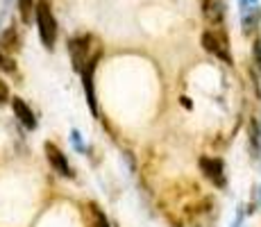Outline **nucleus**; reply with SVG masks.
Masks as SVG:
<instances>
[{"instance_id":"f257e3e1","label":"nucleus","mask_w":261,"mask_h":227,"mask_svg":"<svg viewBox=\"0 0 261 227\" xmlns=\"http://www.w3.org/2000/svg\"><path fill=\"white\" fill-rule=\"evenodd\" d=\"M37 28H39V37L46 48H53L57 41V21L55 14L50 9V0H37Z\"/></svg>"},{"instance_id":"f03ea898","label":"nucleus","mask_w":261,"mask_h":227,"mask_svg":"<svg viewBox=\"0 0 261 227\" xmlns=\"http://www.w3.org/2000/svg\"><path fill=\"white\" fill-rule=\"evenodd\" d=\"M91 41L93 39L89 37V34H82V37H73L68 39V55H71V62H73V68L77 70V73H82L84 68H87V64L91 62L93 57H98L100 53H93L91 55Z\"/></svg>"},{"instance_id":"7ed1b4c3","label":"nucleus","mask_w":261,"mask_h":227,"mask_svg":"<svg viewBox=\"0 0 261 227\" xmlns=\"http://www.w3.org/2000/svg\"><path fill=\"white\" fill-rule=\"evenodd\" d=\"M202 45L214 57L223 59L225 64H232V55H229V45H227L225 32H220V30H207V32L202 34Z\"/></svg>"},{"instance_id":"20e7f679","label":"nucleus","mask_w":261,"mask_h":227,"mask_svg":"<svg viewBox=\"0 0 261 227\" xmlns=\"http://www.w3.org/2000/svg\"><path fill=\"white\" fill-rule=\"evenodd\" d=\"M100 55L93 57L91 62L87 64V68L82 70V82H84V93H87V103L91 107L93 114H98V105H95V91H93V73H95V64H98Z\"/></svg>"},{"instance_id":"39448f33","label":"nucleus","mask_w":261,"mask_h":227,"mask_svg":"<svg viewBox=\"0 0 261 227\" xmlns=\"http://www.w3.org/2000/svg\"><path fill=\"white\" fill-rule=\"evenodd\" d=\"M46 157L59 175H64V178H71L73 175V170H71V166H68L66 157H64V153L55 143H46Z\"/></svg>"},{"instance_id":"423d86ee","label":"nucleus","mask_w":261,"mask_h":227,"mask_svg":"<svg viewBox=\"0 0 261 227\" xmlns=\"http://www.w3.org/2000/svg\"><path fill=\"white\" fill-rule=\"evenodd\" d=\"M200 168L204 170V175H207V178L212 180L216 186H225L223 161H220V159H212V157H204V159H200Z\"/></svg>"},{"instance_id":"0eeeda50","label":"nucleus","mask_w":261,"mask_h":227,"mask_svg":"<svg viewBox=\"0 0 261 227\" xmlns=\"http://www.w3.org/2000/svg\"><path fill=\"white\" fill-rule=\"evenodd\" d=\"M12 109H14V114H16V118L21 120V123H23L28 130H34V128H37V118H34L32 109H30L21 98H14V100H12Z\"/></svg>"},{"instance_id":"6e6552de","label":"nucleus","mask_w":261,"mask_h":227,"mask_svg":"<svg viewBox=\"0 0 261 227\" xmlns=\"http://www.w3.org/2000/svg\"><path fill=\"white\" fill-rule=\"evenodd\" d=\"M84 218H87L89 227H109L105 211L100 209L95 203H87V205H84Z\"/></svg>"},{"instance_id":"1a4fd4ad","label":"nucleus","mask_w":261,"mask_h":227,"mask_svg":"<svg viewBox=\"0 0 261 227\" xmlns=\"http://www.w3.org/2000/svg\"><path fill=\"white\" fill-rule=\"evenodd\" d=\"M202 14L212 25H220L223 23V14H225L223 12V3H220V0H204Z\"/></svg>"},{"instance_id":"9d476101","label":"nucleus","mask_w":261,"mask_h":227,"mask_svg":"<svg viewBox=\"0 0 261 227\" xmlns=\"http://www.w3.org/2000/svg\"><path fill=\"white\" fill-rule=\"evenodd\" d=\"M21 48V37H18L16 28H7L3 34H0V50L3 53H16Z\"/></svg>"},{"instance_id":"9b49d317","label":"nucleus","mask_w":261,"mask_h":227,"mask_svg":"<svg viewBox=\"0 0 261 227\" xmlns=\"http://www.w3.org/2000/svg\"><path fill=\"white\" fill-rule=\"evenodd\" d=\"M18 14L25 25L32 23V16H37V3L34 0H18Z\"/></svg>"},{"instance_id":"f8f14e48","label":"nucleus","mask_w":261,"mask_h":227,"mask_svg":"<svg viewBox=\"0 0 261 227\" xmlns=\"http://www.w3.org/2000/svg\"><path fill=\"white\" fill-rule=\"evenodd\" d=\"M257 21H259V9L254 7V9H245V14H243V25H245V32H250V30L257 25Z\"/></svg>"},{"instance_id":"ddd939ff","label":"nucleus","mask_w":261,"mask_h":227,"mask_svg":"<svg viewBox=\"0 0 261 227\" xmlns=\"http://www.w3.org/2000/svg\"><path fill=\"white\" fill-rule=\"evenodd\" d=\"M0 68L7 70V73H16V64H14V59L9 57L7 53H3V50H0Z\"/></svg>"},{"instance_id":"4468645a","label":"nucleus","mask_w":261,"mask_h":227,"mask_svg":"<svg viewBox=\"0 0 261 227\" xmlns=\"http://www.w3.org/2000/svg\"><path fill=\"white\" fill-rule=\"evenodd\" d=\"M250 143H252V150L254 155H259V130H257V123H250Z\"/></svg>"},{"instance_id":"2eb2a0df","label":"nucleus","mask_w":261,"mask_h":227,"mask_svg":"<svg viewBox=\"0 0 261 227\" xmlns=\"http://www.w3.org/2000/svg\"><path fill=\"white\" fill-rule=\"evenodd\" d=\"M252 59H254V66L261 73V39H254L252 43Z\"/></svg>"},{"instance_id":"dca6fc26","label":"nucleus","mask_w":261,"mask_h":227,"mask_svg":"<svg viewBox=\"0 0 261 227\" xmlns=\"http://www.w3.org/2000/svg\"><path fill=\"white\" fill-rule=\"evenodd\" d=\"M9 100V89H7V84L3 82V78H0V105H5Z\"/></svg>"},{"instance_id":"f3484780","label":"nucleus","mask_w":261,"mask_h":227,"mask_svg":"<svg viewBox=\"0 0 261 227\" xmlns=\"http://www.w3.org/2000/svg\"><path fill=\"white\" fill-rule=\"evenodd\" d=\"M232 227H241V216H239L237 220H234V225H232Z\"/></svg>"}]
</instances>
